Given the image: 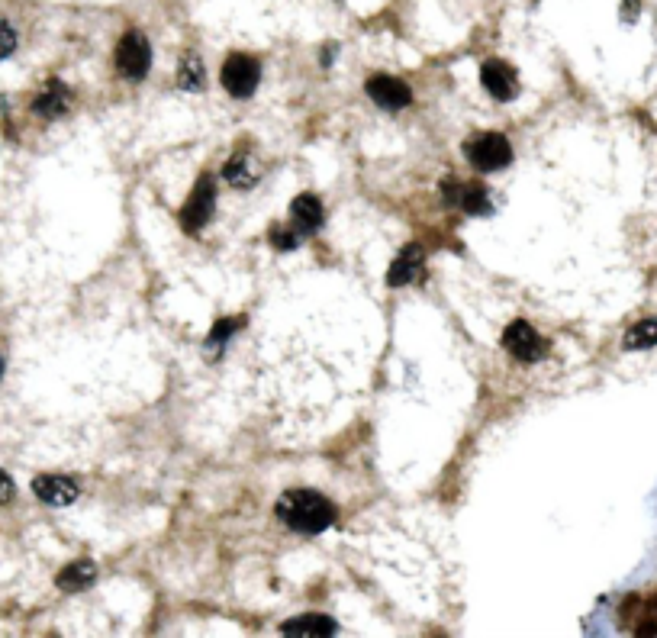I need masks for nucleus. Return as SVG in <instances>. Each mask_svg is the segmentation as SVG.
Listing matches in <instances>:
<instances>
[{"mask_svg": "<svg viewBox=\"0 0 657 638\" xmlns=\"http://www.w3.org/2000/svg\"><path fill=\"white\" fill-rule=\"evenodd\" d=\"M277 519L287 529L303 532V535H319L335 522V506L316 490H287L274 506Z\"/></svg>", "mask_w": 657, "mask_h": 638, "instance_id": "obj_1", "label": "nucleus"}, {"mask_svg": "<svg viewBox=\"0 0 657 638\" xmlns=\"http://www.w3.org/2000/svg\"><path fill=\"white\" fill-rule=\"evenodd\" d=\"M464 155L477 171L490 174V171H500L513 162V145H509V139L500 133H477L474 139L464 142Z\"/></svg>", "mask_w": 657, "mask_h": 638, "instance_id": "obj_2", "label": "nucleus"}, {"mask_svg": "<svg viewBox=\"0 0 657 638\" xmlns=\"http://www.w3.org/2000/svg\"><path fill=\"white\" fill-rule=\"evenodd\" d=\"M152 65V46L139 29H129V33L116 42V71L129 81H142L149 75Z\"/></svg>", "mask_w": 657, "mask_h": 638, "instance_id": "obj_3", "label": "nucleus"}, {"mask_svg": "<svg viewBox=\"0 0 657 638\" xmlns=\"http://www.w3.org/2000/svg\"><path fill=\"white\" fill-rule=\"evenodd\" d=\"M219 81H223V87H226V91L236 97V100L252 97V94L258 91V81H261L258 58L242 55V52L229 55L226 62H223V71H219Z\"/></svg>", "mask_w": 657, "mask_h": 638, "instance_id": "obj_4", "label": "nucleus"}, {"mask_svg": "<svg viewBox=\"0 0 657 638\" xmlns=\"http://www.w3.org/2000/svg\"><path fill=\"white\" fill-rule=\"evenodd\" d=\"M503 348L516 361H522V365H535V361H542L548 355V342L538 336V332L529 323H522V319H516L513 326H506Z\"/></svg>", "mask_w": 657, "mask_h": 638, "instance_id": "obj_5", "label": "nucleus"}, {"mask_svg": "<svg viewBox=\"0 0 657 638\" xmlns=\"http://www.w3.org/2000/svg\"><path fill=\"white\" fill-rule=\"evenodd\" d=\"M216 210V184L210 174H203V178L194 184L191 197H187L184 210H181V226L184 232H200L203 226L210 223V216Z\"/></svg>", "mask_w": 657, "mask_h": 638, "instance_id": "obj_6", "label": "nucleus"}, {"mask_svg": "<svg viewBox=\"0 0 657 638\" xmlns=\"http://www.w3.org/2000/svg\"><path fill=\"white\" fill-rule=\"evenodd\" d=\"M480 81H484L487 94L496 97V100H516L519 94V75L516 68H509L506 62H500V58H490V62H484V68H480Z\"/></svg>", "mask_w": 657, "mask_h": 638, "instance_id": "obj_7", "label": "nucleus"}, {"mask_svg": "<svg viewBox=\"0 0 657 638\" xmlns=\"http://www.w3.org/2000/svg\"><path fill=\"white\" fill-rule=\"evenodd\" d=\"M33 493L49 506H71L81 497V487L62 474H39L33 481Z\"/></svg>", "mask_w": 657, "mask_h": 638, "instance_id": "obj_8", "label": "nucleus"}, {"mask_svg": "<svg viewBox=\"0 0 657 638\" xmlns=\"http://www.w3.org/2000/svg\"><path fill=\"white\" fill-rule=\"evenodd\" d=\"M368 97L374 100L377 107H384V110H403V107L413 100V91H410V87H406L400 78L374 75V78L368 81Z\"/></svg>", "mask_w": 657, "mask_h": 638, "instance_id": "obj_9", "label": "nucleus"}, {"mask_svg": "<svg viewBox=\"0 0 657 638\" xmlns=\"http://www.w3.org/2000/svg\"><path fill=\"white\" fill-rule=\"evenodd\" d=\"M445 200L451 203V207H461L471 216H490L493 213V203L480 184H445Z\"/></svg>", "mask_w": 657, "mask_h": 638, "instance_id": "obj_10", "label": "nucleus"}, {"mask_svg": "<svg viewBox=\"0 0 657 638\" xmlns=\"http://www.w3.org/2000/svg\"><path fill=\"white\" fill-rule=\"evenodd\" d=\"M68 107H71V91L58 78L42 84V91L33 100V113L42 116V120H58V116H65Z\"/></svg>", "mask_w": 657, "mask_h": 638, "instance_id": "obj_11", "label": "nucleus"}, {"mask_svg": "<svg viewBox=\"0 0 657 638\" xmlns=\"http://www.w3.org/2000/svg\"><path fill=\"white\" fill-rule=\"evenodd\" d=\"M290 220H294V229L300 236H313V232L323 229V220H326V210L319 197L313 194H300L294 203H290Z\"/></svg>", "mask_w": 657, "mask_h": 638, "instance_id": "obj_12", "label": "nucleus"}, {"mask_svg": "<svg viewBox=\"0 0 657 638\" xmlns=\"http://www.w3.org/2000/svg\"><path fill=\"white\" fill-rule=\"evenodd\" d=\"M419 274H422V249L419 245H406V249L397 255V261L390 265L387 284L390 287H406V284H413Z\"/></svg>", "mask_w": 657, "mask_h": 638, "instance_id": "obj_13", "label": "nucleus"}, {"mask_svg": "<svg viewBox=\"0 0 657 638\" xmlns=\"http://www.w3.org/2000/svg\"><path fill=\"white\" fill-rule=\"evenodd\" d=\"M223 178H226V184L236 187V191H248V187H255V184H258L261 171L255 168V158H252V155L239 152V155H232L229 162H226Z\"/></svg>", "mask_w": 657, "mask_h": 638, "instance_id": "obj_14", "label": "nucleus"}, {"mask_svg": "<svg viewBox=\"0 0 657 638\" xmlns=\"http://www.w3.org/2000/svg\"><path fill=\"white\" fill-rule=\"evenodd\" d=\"M94 580H97V564L94 561H75L58 574V587H62L65 593H81L87 587H94Z\"/></svg>", "mask_w": 657, "mask_h": 638, "instance_id": "obj_15", "label": "nucleus"}, {"mask_svg": "<svg viewBox=\"0 0 657 638\" xmlns=\"http://www.w3.org/2000/svg\"><path fill=\"white\" fill-rule=\"evenodd\" d=\"M335 629H339V626H335L329 616H300V619H290V622H284V626H281V632L287 638H297V635H306V638L319 635V638H323V635H335Z\"/></svg>", "mask_w": 657, "mask_h": 638, "instance_id": "obj_16", "label": "nucleus"}, {"mask_svg": "<svg viewBox=\"0 0 657 638\" xmlns=\"http://www.w3.org/2000/svg\"><path fill=\"white\" fill-rule=\"evenodd\" d=\"M651 345H657V316L641 319V323H635L629 332H625V348H629V352L651 348Z\"/></svg>", "mask_w": 657, "mask_h": 638, "instance_id": "obj_17", "label": "nucleus"}, {"mask_svg": "<svg viewBox=\"0 0 657 638\" xmlns=\"http://www.w3.org/2000/svg\"><path fill=\"white\" fill-rule=\"evenodd\" d=\"M178 84L181 91H200L203 87V62L197 55H184L178 68Z\"/></svg>", "mask_w": 657, "mask_h": 638, "instance_id": "obj_18", "label": "nucleus"}, {"mask_svg": "<svg viewBox=\"0 0 657 638\" xmlns=\"http://www.w3.org/2000/svg\"><path fill=\"white\" fill-rule=\"evenodd\" d=\"M242 326V319H219V323L210 329L207 336V348L210 352H219V348H226V342L232 339V332H236Z\"/></svg>", "mask_w": 657, "mask_h": 638, "instance_id": "obj_19", "label": "nucleus"}, {"mask_svg": "<svg viewBox=\"0 0 657 638\" xmlns=\"http://www.w3.org/2000/svg\"><path fill=\"white\" fill-rule=\"evenodd\" d=\"M17 42L20 39H17V29H13V23L0 17V62L17 52Z\"/></svg>", "mask_w": 657, "mask_h": 638, "instance_id": "obj_20", "label": "nucleus"}, {"mask_svg": "<svg viewBox=\"0 0 657 638\" xmlns=\"http://www.w3.org/2000/svg\"><path fill=\"white\" fill-rule=\"evenodd\" d=\"M300 239L303 236H300L297 229H274L271 232V245H274L277 252H294L297 245H300Z\"/></svg>", "mask_w": 657, "mask_h": 638, "instance_id": "obj_21", "label": "nucleus"}, {"mask_svg": "<svg viewBox=\"0 0 657 638\" xmlns=\"http://www.w3.org/2000/svg\"><path fill=\"white\" fill-rule=\"evenodd\" d=\"M13 493H17V487H13L10 474H7V471H0V503H10V500H13Z\"/></svg>", "mask_w": 657, "mask_h": 638, "instance_id": "obj_22", "label": "nucleus"}, {"mask_svg": "<svg viewBox=\"0 0 657 638\" xmlns=\"http://www.w3.org/2000/svg\"><path fill=\"white\" fill-rule=\"evenodd\" d=\"M641 13V0H622V20L625 23H635Z\"/></svg>", "mask_w": 657, "mask_h": 638, "instance_id": "obj_23", "label": "nucleus"}, {"mask_svg": "<svg viewBox=\"0 0 657 638\" xmlns=\"http://www.w3.org/2000/svg\"><path fill=\"white\" fill-rule=\"evenodd\" d=\"M0 374H4V365H0Z\"/></svg>", "mask_w": 657, "mask_h": 638, "instance_id": "obj_24", "label": "nucleus"}]
</instances>
